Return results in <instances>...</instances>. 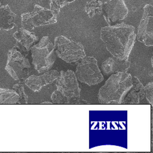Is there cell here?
I'll return each instance as SVG.
<instances>
[{"instance_id":"25","label":"cell","mask_w":153,"mask_h":153,"mask_svg":"<svg viewBox=\"0 0 153 153\" xmlns=\"http://www.w3.org/2000/svg\"><path fill=\"white\" fill-rule=\"evenodd\" d=\"M89 1H90V0H89Z\"/></svg>"},{"instance_id":"3","label":"cell","mask_w":153,"mask_h":153,"mask_svg":"<svg viewBox=\"0 0 153 153\" xmlns=\"http://www.w3.org/2000/svg\"><path fill=\"white\" fill-rule=\"evenodd\" d=\"M32 63L39 73L48 71L53 65L56 55L54 45L48 36L42 37L38 43L30 48Z\"/></svg>"},{"instance_id":"4","label":"cell","mask_w":153,"mask_h":153,"mask_svg":"<svg viewBox=\"0 0 153 153\" xmlns=\"http://www.w3.org/2000/svg\"><path fill=\"white\" fill-rule=\"evenodd\" d=\"M54 52L56 56L69 63H76L86 56L83 45L60 35L54 39Z\"/></svg>"},{"instance_id":"11","label":"cell","mask_w":153,"mask_h":153,"mask_svg":"<svg viewBox=\"0 0 153 153\" xmlns=\"http://www.w3.org/2000/svg\"><path fill=\"white\" fill-rule=\"evenodd\" d=\"M13 37L16 40L15 47L26 56L30 48L38 41V37L35 33L24 27H21L13 33Z\"/></svg>"},{"instance_id":"19","label":"cell","mask_w":153,"mask_h":153,"mask_svg":"<svg viewBox=\"0 0 153 153\" xmlns=\"http://www.w3.org/2000/svg\"><path fill=\"white\" fill-rule=\"evenodd\" d=\"M59 75V72L56 70H48L41 75V79L42 80V85L45 86L56 80Z\"/></svg>"},{"instance_id":"15","label":"cell","mask_w":153,"mask_h":153,"mask_svg":"<svg viewBox=\"0 0 153 153\" xmlns=\"http://www.w3.org/2000/svg\"><path fill=\"white\" fill-rule=\"evenodd\" d=\"M19 96L14 90L0 88V104H18Z\"/></svg>"},{"instance_id":"6","label":"cell","mask_w":153,"mask_h":153,"mask_svg":"<svg viewBox=\"0 0 153 153\" xmlns=\"http://www.w3.org/2000/svg\"><path fill=\"white\" fill-rule=\"evenodd\" d=\"M75 74L77 79L89 86L97 85L103 80L97 61L91 56H85L79 62Z\"/></svg>"},{"instance_id":"22","label":"cell","mask_w":153,"mask_h":153,"mask_svg":"<svg viewBox=\"0 0 153 153\" xmlns=\"http://www.w3.org/2000/svg\"><path fill=\"white\" fill-rule=\"evenodd\" d=\"M145 96L151 105L153 102V82H150L145 86Z\"/></svg>"},{"instance_id":"2","label":"cell","mask_w":153,"mask_h":153,"mask_svg":"<svg viewBox=\"0 0 153 153\" xmlns=\"http://www.w3.org/2000/svg\"><path fill=\"white\" fill-rule=\"evenodd\" d=\"M131 86L130 74L120 72L112 74L100 88L98 100L102 104H121Z\"/></svg>"},{"instance_id":"21","label":"cell","mask_w":153,"mask_h":153,"mask_svg":"<svg viewBox=\"0 0 153 153\" xmlns=\"http://www.w3.org/2000/svg\"><path fill=\"white\" fill-rule=\"evenodd\" d=\"M51 99L55 103L58 104H66L68 98L65 96L59 90H56L53 91L51 96Z\"/></svg>"},{"instance_id":"9","label":"cell","mask_w":153,"mask_h":153,"mask_svg":"<svg viewBox=\"0 0 153 153\" xmlns=\"http://www.w3.org/2000/svg\"><path fill=\"white\" fill-rule=\"evenodd\" d=\"M137 39L145 45H153V7L146 4L137 32Z\"/></svg>"},{"instance_id":"14","label":"cell","mask_w":153,"mask_h":153,"mask_svg":"<svg viewBox=\"0 0 153 153\" xmlns=\"http://www.w3.org/2000/svg\"><path fill=\"white\" fill-rule=\"evenodd\" d=\"M16 14L8 5L0 6V30H9L15 26Z\"/></svg>"},{"instance_id":"23","label":"cell","mask_w":153,"mask_h":153,"mask_svg":"<svg viewBox=\"0 0 153 153\" xmlns=\"http://www.w3.org/2000/svg\"><path fill=\"white\" fill-rule=\"evenodd\" d=\"M52 103H53L50 102H44L41 103V104H52Z\"/></svg>"},{"instance_id":"7","label":"cell","mask_w":153,"mask_h":153,"mask_svg":"<svg viewBox=\"0 0 153 153\" xmlns=\"http://www.w3.org/2000/svg\"><path fill=\"white\" fill-rule=\"evenodd\" d=\"M57 22V16L50 9L35 5L33 11L21 15L22 27L31 30L36 27Z\"/></svg>"},{"instance_id":"20","label":"cell","mask_w":153,"mask_h":153,"mask_svg":"<svg viewBox=\"0 0 153 153\" xmlns=\"http://www.w3.org/2000/svg\"><path fill=\"white\" fill-rule=\"evenodd\" d=\"M13 90H14L19 96L18 104L27 103V96L25 92V88L22 82H19L14 84L13 86Z\"/></svg>"},{"instance_id":"10","label":"cell","mask_w":153,"mask_h":153,"mask_svg":"<svg viewBox=\"0 0 153 153\" xmlns=\"http://www.w3.org/2000/svg\"><path fill=\"white\" fill-rule=\"evenodd\" d=\"M103 17L109 25L124 19L128 10L124 0H109L102 5Z\"/></svg>"},{"instance_id":"1","label":"cell","mask_w":153,"mask_h":153,"mask_svg":"<svg viewBox=\"0 0 153 153\" xmlns=\"http://www.w3.org/2000/svg\"><path fill=\"white\" fill-rule=\"evenodd\" d=\"M134 26L124 23L105 26L100 29V39L114 57L127 60L134 44Z\"/></svg>"},{"instance_id":"17","label":"cell","mask_w":153,"mask_h":153,"mask_svg":"<svg viewBox=\"0 0 153 153\" xmlns=\"http://www.w3.org/2000/svg\"><path fill=\"white\" fill-rule=\"evenodd\" d=\"M24 82L26 86L35 92L40 91L43 86L40 76H38L35 75H32L27 76L25 79Z\"/></svg>"},{"instance_id":"18","label":"cell","mask_w":153,"mask_h":153,"mask_svg":"<svg viewBox=\"0 0 153 153\" xmlns=\"http://www.w3.org/2000/svg\"><path fill=\"white\" fill-rule=\"evenodd\" d=\"M76 0H50V10L53 13L57 16L60 9L65 5L74 2Z\"/></svg>"},{"instance_id":"12","label":"cell","mask_w":153,"mask_h":153,"mask_svg":"<svg viewBox=\"0 0 153 153\" xmlns=\"http://www.w3.org/2000/svg\"><path fill=\"white\" fill-rule=\"evenodd\" d=\"M132 86L121 104H138L145 97V87L136 76H131Z\"/></svg>"},{"instance_id":"13","label":"cell","mask_w":153,"mask_h":153,"mask_svg":"<svg viewBox=\"0 0 153 153\" xmlns=\"http://www.w3.org/2000/svg\"><path fill=\"white\" fill-rule=\"evenodd\" d=\"M130 66V61L120 60L114 56L110 57L104 61L102 65V69L105 74L108 75L117 72H126Z\"/></svg>"},{"instance_id":"16","label":"cell","mask_w":153,"mask_h":153,"mask_svg":"<svg viewBox=\"0 0 153 153\" xmlns=\"http://www.w3.org/2000/svg\"><path fill=\"white\" fill-rule=\"evenodd\" d=\"M103 2L99 0H90L85 6V11L90 18L102 13Z\"/></svg>"},{"instance_id":"24","label":"cell","mask_w":153,"mask_h":153,"mask_svg":"<svg viewBox=\"0 0 153 153\" xmlns=\"http://www.w3.org/2000/svg\"><path fill=\"white\" fill-rule=\"evenodd\" d=\"M1 2H0V6H1Z\"/></svg>"},{"instance_id":"8","label":"cell","mask_w":153,"mask_h":153,"mask_svg":"<svg viewBox=\"0 0 153 153\" xmlns=\"http://www.w3.org/2000/svg\"><path fill=\"white\" fill-rule=\"evenodd\" d=\"M57 90L69 98L80 97V88L75 73L71 70L62 71L56 79Z\"/></svg>"},{"instance_id":"5","label":"cell","mask_w":153,"mask_h":153,"mask_svg":"<svg viewBox=\"0 0 153 153\" xmlns=\"http://www.w3.org/2000/svg\"><path fill=\"white\" fill-rule=\"evenodd\" d=\"M29 60L15 47L8 51L5 70L15 80H23L28 76L30 71Z\"/></svg>"}]
</instances>
